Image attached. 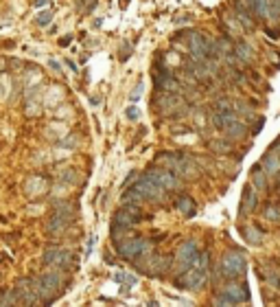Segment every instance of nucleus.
<instances>
[{
    "label": "nucleus",
    "instance_id": "obj_15",
    "mask_svg": "<svg viewBox=\"0 0 280 307\" xmlns=\"http://www.w3.org/2000/svg\"><path fill=\"white\" fill-rule=\"evenodd\" d=\"M258 206V191L252 187V184H247V187L243 189V195H241V209H239V215L243 217V215H249L254 213Z\"/></svg>",
    "mask_w": 280,
    "mask_h": 307
},
{
    "label": "nucleus",
    "instance_id": "obj_5",
    "mask_svg": "<svg viewBox=\"0 0 280 307\" xmlns=\"http://www.w3.org/2000/svg\"><path fill=\"white\" fill-rule=\"evenodd\" d=\"M245 268H247V261H245V254L241 250H230L221 257V263H219V272L223 279L228 281H234L239 276L245 274Z\"/></svg>",
    "mask_w": 280,
    "mask_h": 307
},
{
    "label": "nucleus",
    "instance_id": "obj_27",
    "mask_svg": "<svg viewBox=\"0 0 280 307\" xmlns=\"http://www.w3.org/2000/svg\"><path fill=\"white\" fill-rule=\"evenodd\" d=\"M210 152H217V154H228L232 149V145L228 140H210Z\"/></svg>",
    "mask_w": 280,
    "mask_h": 307
},
{
    "label": "nucleus",
    "instance_id": "obj_17",
    "mask_svg": "<svg viewBox=\"0 0 280 307\" xmlns=\"http://www.w3.org/2000/svg\"><path fill=\"white\" fill-rule=\"evenodd\" d=\"M236 118H239V114H236L234 110H214V114H212V125L217 127V130H223L228 123L236 121Z\"/></svg>",
    "mask_w": 280,
    "mask_h": 307
},
{
    "label": "nucleus",
    "instance_id": "obj_6",
    "mask_svg": "<svg viewBox=\"0 0 280 307\" xmlns=\"http://www.w3.org/2000/svg\"><path fill=\"white\" fill-rule=\"evenodd\" d=\"M42 263L46 268H59V270H74L77 268V259L70 250H64L59 246H52V248H46L42 254Z\"/></svg>",
    "mask_w": 280,
    "mask_h": 307
},
{
    "label": "nucleus",
    "instance_id": "obj_41",
    "mask_svg": "<svg viewBox=\"0 0 280 307\" xmlns=\"http://www.w3.org/2000/svg\"><path fill=\"white\" fill-rule=\"evenodd\" d=\"M105 263H109V266H112V263H114V257H112V254H109V252H105Z\"/></svg>",
    "mask_w": 280,
    "mask_h": 307
},
{
    "label": "nucleus",
    "instance_id": "obj_39",
    "mask_svg": "<svg viewBox=\"0 0 280 307\" xmlns=\"http://www.w3.org/2000/svg\"><path fill=\"white\" fill-rule=\"evenodd\" d=\"M48 64H51V68L55 70V73H61V66H59V61H57V59H51Z\"/></svg>",
    "mask_w": 280,
    "mask_h": 307
},
{
    "label": "nucleus",
    "instance_id": "obj_2",
    "mask_svg": "<svg viewBox=\"0 0 280 307\" xmlns=\"http://www.w3.org/2000/svg\"><path fill=\"white\" fill-rule=\"evenodd\" d=\"M142 219L140 204H122L116 213L112 215V239H118L122 235H129L134 226H138Z\"/></svg>",
    "mask_w": 280,
    "mask_h": 307
},
{
    "label": "nucleus",
    "instance_id": "obj_20",
    "mask_svg": "<svg viewBox=\"0 0 280 307\" xmlns=\"http://www.w3.org/2000/svg\"><path fill=\"white\" fill-rule=\"evenodd\" d=\"M175 209H177L184 217H192L197 206H195V200H192L191 195H179L177 200H175Z\"/></svg>",
    "mask_w": 280,
    "mask_h": 307
},
{
    "label": "nucleus",
    "instance_id": "obj_7",
    "mask_svg": "<svg viewBox=\"0 0 280 307\" xmlns=\"http://www.w3.org/2000/svg\"><path fill=\"white\" fill-rule=\"evenodd\" d=\"M188 35V51L195 59H214V39L199 31H186Z\"/></svg>",
    "mask_w": 280,
    "mask_h": 307
},
{
    "label": "nucleus",
    "instance_id": "obj_8",
    "mask_svg": "<svg viewBox=\"0 0 280 307\" xmlns=\"http://www.w3.org/2000/svg\"><path fill=\"white\" fill-rule=\"evenodd\" d=\"M129 187H134L136 191L140 193V197L142 200H151V202H162L166 195V189H162L160 184L156 182V180H151L147 173L142 175H136L134 182L129 184Z\"/></svg>",
    "mask_w": 280,
    "mask_h": 307
},
{
    "label": "nucleus",
    "instance_id": "obj_37",
    "mask_svg": "<svg viewBox=\"0 0 280 307\" xmlns=\"http://www.w3.org/2000/svg\"><path fill=\"white\" fill-rule=\"evenodd\" d=\"M262 125H265V118H258L256 127H252V134H254V136H256V134H258V132H261V130H262Z\"/></svg>",
    "mask_w": 280,
    "mask_h": 307
},
{
    "label": "nucleus",
    "instance_id": "obj_25",
    "mask_svg": "<svg viewBox=\"0 0 280 307\" xmlns=\"http://www.w3.org/2000/svg\"><path fill=\"white\" fill-rule=\"evenodd\" d=\"M262 279L267 281V283L271 285V288H276V289H280V274L276 270H271V268H267L265 270V274H262Z\"/></svg>",
    "mask_w": 280,
    "mask_h": 307
},
{
    "label": "nucleus",
    "instance_id": "obj_16",
    "mask_svg": "<svg viewBox=\"0 0 280 307\" xmlns=\"http://www.w3.org/2000/svg\"><path fill=\"white\" fill-rule=\"evenodd\" d=\"M182 103V96L175 95V92H162L160 96L156 95V101H153V108L160 110L162 114H171V108Z\"/></svg>",
    "mask_w": 280,
    "mask_h": 307
},
{
    "label": "nucleus",
    "instance_id": "obj_28",
    "mask_svg": "<svg viewBox=\"0 0 280 307\" xmlns=\"http://www.w3.org/2000/svg\"><path fill=\"white\" fill-rule=\"evenodd\" d=\"M267 18L278 20L280 18V0H267Z\"/></svg>",
    "mask_w": 280,
    "mask_h": 307
},
{
    "label": "nucleus",
    "instance_id": "obj_22",
    "mask_svg": "<svg viewBox=\"0 0 280 307\" xmlns=\"http://www.w3.org/2000/svg\"><path fill=\"white\" fill-rule=\"evenodd\" d=\"M241 232H243V237H245V241H247V244H252V246H261V241H262V232L258 230L256 226H243V228H241Z\"/></svg>",
    "mask_w": 280,
    "mask_h": 307
},
{
    "label": "nucleus",
    "instance_id": "obj_9",
    "mask_svg": "<svg viewBox=\"0 0 280 307\" xmlns=\"http://www.w3.org/2000/svg\"><path fill=\"white\" fill-rule=\"evenodd\" d=\"M13 292L18 296V303H22V305H37V303H42L39 292H37V279H33V276L18 279Z\"/></svg>",
    "mask_w": 280,
    "mask_h": 307
},
{
    "label": "nucleus",
    "instance_id": "obj_3",
    "mask_svg": "<svg viewBox=\"0 0 280 307\" xmlns=\"http://www.w3.org/2000/svg\"><path fill=\"white\" fill-rule=\"evenodd\" d=\"M61 285H64V270H59V268H48L44 274H39L37 292L44 305H52L55 303L57 294L61 292Z\"/></svg>",
    "mask_w": 280,
    "mask_h": 307
},
{
    "label": "nucleus",
    "instance_id": "obj_1",
    "mask_svg": "<svg viewBox=\"0 0 280 307\" xmlns=\"http://www.w3.org/2000/svg\"><path fill=\"white\" fill-rule=\"evenodd\" d=\"M156 165H162L166 169H171L175 175H179L182 180H192L199 175V167L186 154H175V152H164L160 156H156Z\"/></svg>",
    "mask_w": 280,
    "mask_h": 307
},
{
    "label": "nucleus",
    "instance_id": "obj_45",
    "mask_svg": "<svg viewBox=\"0 0 280 307\" xmlns=\"http://www.w3.org/2000/svg\"><path fill=\"white\" fill-rule=\"evenodd\" d=\"M276 182L280 184V171H278V173H276Z\"/></svg>",
    "mask_w": 280,
    "mask_h": 307
},
{
    "label": "nucleus",
    "instance_id": "obj_32",
    "mask_svg": "<svg viewBox=\"0 0 280 307\" xmlns=\"http://www.w3.org/2000/svg\"><path fill=\"white\" fill-rule=\"evenodd\" d=\"M214 110H234V103L230 99H226V96H221V99L214 101Z\"/></svg>",
    "mask_w": 280,
    "mask_h": 307
},
{
    "label": "nucleus",
    "instance_id": "obj_10",
    "mask_svg": "<svg viewBox=\"0 0 280 307\" xmlns=\"http://www.w3.org/2000/svg\"><path fill=\"white\" fill-rule=\"evenodd\" d=\"M208 270L210 268H197V266H191L173 281L177 288L182 289H199L201 285L208 281Z\"/></svg>",
    "mask_w": 280,
    "mask_h": 307
},
{
    "label": "nucleus",
    "instance_id": "obj_11",
    "mask_svg": "<svg viewBox=\"0 0 280 307\" xmlns=\"http://www.w3.org/2000/svg\"><path fill=\"white\" fill-rule=\"evenodd\" d=\"M144 173H147L151 180H156V182L160 184L162 189H166V191H175V189L182 187V178L175 175L173 171L166 169V167H153V169H147Z\"/></svg>",
    "mask_w": 280,
    "mask_h": 307
},
{
    "label": "nucleus",
    "instance_id": "obj_13",
    "mask_svg": "<svg viewBox=\"0 0 280 307\" xmlns=\"http://www.w3.org/2000/svg\"><path fill=\"white\" fill-rule=\"evenodd\" d=\"M72 222V217L66 213H59V211H52L51 217H48V222L44 224V232L46 235H59V232L66 230V226Z\"/></svg>",
    "mask_w": 280,
    "mask_h": 307
},
{
    "label": "nucleus",
    "instance_id": "obj_21",
    "mask_svg": "<svg viewBox=\"0 0 280 307\" xmlns=\"http://www.w3.org/2000/svg\"><path fill=\"white\" fill-rule=\"evenodd\" d=\"M234 55H236V59L239 61H252L254 59V48L249 46L247 42H239V44H234Z\"/></svg>",
    "mask_w": 280,
    "mask_h": 307
},
{
    "label": "nucleus",
    "instance_id": "obj_44",
    "mask_svg": "<svg viewBox=\"0 0 280 307\" xmlns=\"http://www.w3.org/2000/svg\"><path fill=\"white\" fill-rule=\"evenodd\" d=\"M267 35H271V38H278L280 33H278V31H271V29H269V31H267Z\"/></svg>",
    "mask_w": 280,
    "mask_h": 307
},
{
    "label": "nucleus",
    "instance_id": "obj_35",
    "mask_svg": "<svg viewBox=\"0 0 280 307\" xmlns=\"http://www.w3.org/2000/svg\"><path fill=\"white\" fill-rule=\"evenodd\" d=\"M136 175H138L136 171H129V175H127V178L122 180V189H127V187H129V184L134 182V178H136Z\"/></svg>",
    "mask_w": 280,
    "mask_h": 307
},
{
    "label": "nucleus",
    "instance_id": "obj_26",
    "mask_svg": "<svg viewBox=\"0 0 280 307\" xmlns=\"http://www.w3.org/2000/svg\"><path fill=\"white\" fill-rule=\"evenodd\" d=\"M262 215H265V219H269V222H278L280 219V209H278V204H267L265 206V211H262Z\"/></svg>",
    "mask_w": 280,
    "mask_h": 307
},
{
    "label": "nucleus",
    "instance_id": "obj_42",
    "mask_svg": "<svg viewBox=\"0 0 280 307\" xmlns=\"http://www.w3.org/2000/svg\"><path fill=\"white\" fill-rule=\"evenodd\" d=\"M48 2H51V0H35V7H44V4H48Z\"/></svg>",
    "mask_w": 280,
    "mask_h": 307
},
{
    "label": "nucleus",
    "instance_id": "obj_24",
    "mask_svg": "<svg viewBox=\"0 0 280 307\" xmlns=\"http://www.w3.org/2000/svg\"><path fill=\"white\" fill-rule=\"evenodd\" d=\"M114 281H116V283H122V285L134 288V285L138 283V276L131 274V272H116V274H114Z\"/></svg>",
    "mask_w": 280,
    "mask_h": 307
},
{
    "label": "nucleus",
    "instance_id": "obj_33",
    "mask_svg": "<svg viewBox=\"0 0 280 307\" xmlns=\"http://www.w3.org/2000/svg\"><path fill=\"white\" fill-rule=\"evenodd\" d=\"M0 305H18V296H16V292H4V296L0 298Z\"/></svg>",
    "mask_w": 280,
    "mask_h": 307
},
{
    "label": "nucleus",
    "instance_id": "obj_23",
    "mask_svg": "<svg viewBox=\"0 0 280 307\" xmlns=\"http://www.w3.org/2000/svg\"><path fill=\"white\" fill-rule=\"evenodd\" d=\"M247 4L256 18H267V0H247Z\"/></svg>",
    "mask_w": 280,
    "mask_h": 307
},
{
    "label": "nucleus",
    "instance_id": "obj_34",
    "mask_svg": "<svg viewBox=\"0 0 280 307\" xmlns=\"http://www.w3.org/2000/svg\"><path fill=\"white\" fill-rule=\"evenodd\" d=\"M125 116L129 118V121H138V118H140V110L136 108V103H131L129 108L125 110Z\"/></svg>",
    "mask_w": 280,
    "mask_h": 307
},
{
    "label": "nucleus",
    "instance_id": "obj_29",
    "mask_svg": "<svg viewBox=\"0 0 280 307\" xmlns=\"http://www.w3.org/2000/svg\"><path fill=\"white\" fill-rule=\"evenodd\" d=\"M142 92H144V83L138 81V83L134 86V90L129 92V103H138L140 96H142Z\"/></svg>",
    "mask_w": 280,
    "mask_h": 307
},
{
    "label": "nucleus",
    "instance_id": "obj_43",
    "mask_svg": "<svg viewBox=\"0 0 280 307\" xmlns=\"http://www.w3.org/2000/svg\"><path fill=\"white\" fill-rule=\"evenodd\" d=\"M90 103H92V105H99V103H101V99H99V96H92Z\"/></svg>",
    "mask_w": 280,
    "mask_h": 307
},
{
    "label": "nucleus",
    "instance_id": "obj_30",
    "mask_svg": "<svg viewBox=\"0 0 280 307\" xmlns=\"http://www.w3.org/2000/svg\"><path fill=\"white\" fill-rule=\"evenodd\" d=\"M131 53H134V46H131L129 42H122L121 44V51H118V59L121 61H127L131 57Z\"/></svg>",
    "mask_w": 280,
    "mask_h": 307
},
{
    "label": "nucleus",
    "instance_id": "obj_19",
    "mask_svg": "<svg viewBox=\"0 0 280 307\" xmlns=\"http://www.w3.org/2000/svg\"><path fill=\"white\" fill-rule=\"evenodd\" d=\"M221 132H226V136H228L230 140H241L245 134H247V127H245V123H241L239 118H236V121L228 123V125L223 127Z\"/></svg>",
    "mask_w": 280,
    "mask_h": 307
},
{
    "label": "nucleus",
    "instance_id": "obj_36",
    "mask_svg": "<svg viewBox=\"0 0 280 307\" xmlns=\"http://www.w3.org/2000/svg\"><path fill=\"white\" fill-rule=\"evenodd\" d=\"M94 239H96V237L92 235L90 241H88V246H86V257H90V254H92V248H94Z\"/></svg>",
    "mask_w": 280,
    "mask_h": 307
},
{
    "label": "nucleus",
    "instance_id": "obj_38",
    "mask_svg": "<svg viewBox=\"0 0 280 307\" xmlns=\"http://www.w3.org/2000/svg\"><path fill=\"white\" fill-rule=\"evenodd\" d=\"M72 42V35H64V38H59V46H66V44Z\"/></svg>",
    "mask_w": 280,
    "mask_h": 307
},
{
    "label": "nucleus",
    "instance_id": "obj_14",
    "mask_svg": "<svg viewBox=\"0 0 280 307\" xmlns=\"http://www.w3.org/2000/svg\"><path fill=\"white\" fill-rule=\"evenodd\" d=\"M221 294H226L228 298L232 301V305H236V303H245L249 301V288L247 283H228L226 288L221 289Z\"/></svg>",
    "mask_w": 280,
    "mask_h": 307
},
{
    "label": "nucleus",
    "instance_id": "obj_12",
    "mask_svg": "<svg viewBox=\"0 0 280 307\" xmlns=\"http://www.w3.org/2000/svg\"><path fill=\"white\" fill-rule=\"evenodd\" d=\"M197 252H199V246H197L195 239L182 241L179 248H177V266H179V270L184 272L186 268H191L192 261H195V257H197Z\"/></svg>",
    "mask_w": 280,
    "mask_h": 307
},
{
    "label": "nucleus",
    "instance_id": "obj_31",
    "mask_svg": "<svg viewBox=\"0 0 280 307\" xmlns=\"http://www.w3.org/2000/svg\"><path fill=\"white\" fill-rule=\"evenodd\" d=\"M35 22H37L39 26H48L52 22V11H42L37 18H35Z\"/></svg>",
    "mask_w": 280,
    "mask_h": 307
},
{
    "label": "nucleus",
    "instance_id": "obj_4",
    "mask_svg": "<svg viewBox=\"0 0 280 307\" xmlns=\"http://www.w3.org/2000/svg\"><path fill=\"white\" fill-rule=\"evenodd\" d=\"M114 246H116V252L118 257H122L125 261H134V259L138 257H144L147 252H151L153 244L147 239V237H118V239H114Z\"/></svg>",
    "mask_w": 280,
    "mask_h": 307
},
{
    "label": "nucleus",
    "instance_id": "obj_18",
    "mask_svg": "<svg viewBox=\"0 0 280 307\" xmlns=\"http://www.w3.org/2000/svg\"><path fill=\"white\" fill-rule=\"evenodd\" d=\"M252 184H254V189H256L258 193H265L267 189H269V182H267V173H265V169H262L261 165L252 167Z\"/></svg>",
    "mask_w": 280,
    "mask_h": 307
},
{
    "label": "nucleus",
    "instance_id": "obj_40",
    "mask_svg": "<svg viewBox=\"0 0 280 307\" xmlns=\"http://www.w3.org/2000/svg\"><path fill=\"white\" fill-rule=\"evenodd\" d=\"M66 64H68V68L72 70V73H77V70H79V68H77V64H74L72 59H66Z\"/></svg>",
    "mask_w": 280,
    "mask_h": 307
}]
</instances>
